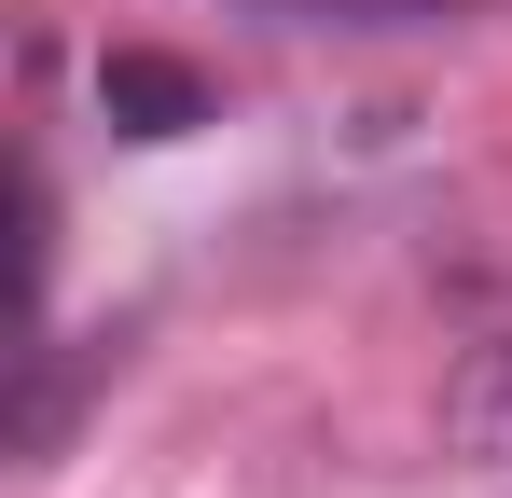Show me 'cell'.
Instances as JSON below:
<instances>
[{"label":"cell","mask_w":512,"mask_h":498,"mask_svg":"<svg viewBox=\"0 0 512 498\" xmlns=\"http://www.w3.org/2000/svg\"><path fill=\"white\" fill-rule=\"evenodd\" d=\"M97 111H111L125 139H194V125H208V70H194V56H153V42H111V56H97Z\"/></svg>","instance_id":"1"},{"label":"cell","mask_w":512,"mask_h":498,"mask_svg":"<svg viewBox=\"0 0 512 498\" xmlns=\"http://www.w3.org/2000/svg\"><path fill=\"white\" fill-rule=\"evenodd\" d=\"M443 443H457V457H512V332L443 374Z\"/></svg>","instance_id":"2"}]
</instances>
